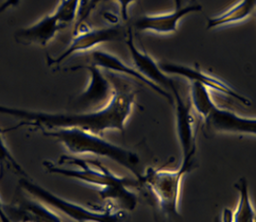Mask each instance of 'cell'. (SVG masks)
<instances>
[{
    "instance_id": "obj_24",
    "label": "cell",
    "mask_w": 256,
    "mask_h": 222,
    "mask_svg": "<svg viewBox=\"0 0 256 222\" xmlns=\"http://www.w3.org/2000/svg\"><path fill=\"white\" fill-rule=\"evenodd\" d=\"M175 8H180L182 6V0H173Z\"/></svg>"
},
{
    "instance_id": "obj_4",
    "label": "cell",
    "mask_w": 256,
    "mask_h": 222,
    "mask_svg": "<svg viewBox=\"0 0 256 222\" xmlns=\"http://www.w3.org/2000/svg\"><path fill=\"white\" fill-rule=\"evenodd\" d=\"M60 164H70L78 166V170H68L56 166L52 162H44V166L50 173L60 175L71 179L78 180L82 182L94 184L102 188L98 191L102 200H108L110 196L126 188H136L140 184L137 179H130L127 177H120L109 170L102 164L96 160L87 162L84 160L62 156Z\"/></svg>"
},
{
    "instance_id": "obj_9",
    "label": "cell",
    "mask_w": 256,
    "mask_h": 222,
    "mask_svg": "<svg viewBox=\"0 0 256 222\" xmlns=\"http://www.w3.org/2000/svg\"><path fill=\"white\" fill-rule=\"evenodd\" d=\"M159 66L162 71L168 75H176V76L184 78L190 82H195L200 84L204 86L208 89H211L218 93L225 94L227 96H230L245 106H250L252 104L250 100H248L247 98H245L244 96L239 94L238 91L232 88L225 82L208 73H205L200 68L188 66L186 64H180L177 62H159Z\"/></svg>"
},
{
    "instance_id": "obj_23",
    "label": "cell",
    "mask_w": 256,
    "mask_h": 222,
    "mask_svg": "<svg viewBox=\"0 0 256 222\" xmlns=\"http://www.w3.org/2000/svg\"><path fill=\"white\" fill-rule=\"evenodd\" d=\"M232 216L234 212H232L229 209H225L222 216V222H232Z\"/></svg>"
},
{
    "instance_id": "obj_8",
    "label": "cell",
    "mask_w": 256,
    "mask_h": 222,
    "mask_svg": "<svg viewBox=\"0 0 256 222\" xmlns=\"http://www.w3.org/2000/svg\"><path fill=\"white\" fill-rule=\"evenodd\" d=\"M121 36L122 30L118 25L100 28H90L77 32L66 50L62 52L58 57L52 58L48 56V64L50 66L60 64L75 53L94 50L102 44L118 41L121 39Z\"/></svg>"
},
{
    "instance_id": "obj_16",
    "label": "cell",
    "mask_w": 256,
    "mask_h": 222,
    "mask_svg": "<svg viewBox=\"0 0 256 222\" xmlns=\"http://www.w3.org/2000/svg\"><path fill=\"white\" fill-rule=\"evenodd\" d=\"M256 0H240L222 14L208 18L207 30L238 24L250 18L256 10Z\"/></svg>"
},
{
    "instance_id": "obj_20",
    "label": "cell",
    "mask_w": 256,
    "mask_h": 222,
    "mask_svg": "<svg viewBox=\"0 0 256 222\" xmlns=\"http://www.w3.org/2000/svg\"><path fill=\"white\" fill-rule=\"evenodd\" d=\"M102 1H104V0H90V1H89V3H88V5H87V7H86V10L84 12L82 16L77 20V25L75 26L76 30H77L78 26H80L84 24V22L86 19L88 18V16H90V14H91V12L96 8V6H98L100 2H102Z\"/></svg>"
},
{
    "instance_id": "obj_14",
    "label": "cell",
    "mask_w": 256,
    "mask_h": 222,
    "mask_svg": "<svg viewBox=\"0 0 256 222\" xmlns=\"http://www.w3.org/2000/svg\"><path fill=\"white\" fill-rule=\"evenodd\" d=\"M62 28L54 14H50L41 18L34 25L18 30L14 34V38L20 44L44 46L52 41Z\"/></svg>"
},
{
    "instance_id": "obj_11",
    "label": "cell",
    "mask_w": 256,
    "mask_h": 222,
    "mask_svg": "<svg viewBox=\"0 0 256 222\" xmlns=\"http://www.w3.org/2000/svg\"><path fill=\"white\" fill-rule=\"evenodd\" d=\"M126 44L134 62V68L141 75L171 94L175 90H177L174 80L162 71L159 62L154 60L150 54L141 52L137 48L132 30H128V35L126 36Z\"/></svg>"
},
{
    "instance_id": "obj_5",
    "label": "cell",
    "mask_w": 256,
    "mask_h": 222,
    "mask_svg": "<svg viewBox=\"0 0 256 222\" xmlns=\"http://www.w3.org/2000/svg\"><path fill=\"white\" fill-rule=\"evenodd\" d=\"M21 188L30 195L34 196L37 200L44 205L50 206L55 210L66 214L70 218L80 222H116L124 218L123 212H112L111 209L98 211L92 210L82 205L74 204L58 196L40 184L23 177L19 180Z\"/></svg>"
},
{
    "instance_id": "obj_12",
    "label": "cell",
    "mask_w": 256,
    "mask_h": 222,
    "mask_svg": "<svg viewBox=\"0 0 256 222\" xmlns=\"http://www.w3.org/2000/svg\"><path fill=\"white\" fill-rule=\"evenodd\" d=\"M198 4H190L175 8L170 12L160 14H146L138 18L134 22V28L138 32H154L158 34H170L177 32L180 21L188 14L202 10Z\"/></svg>"
},
{
    "instance_id": "obj_13",
    "label": "cell",
    "mask_w": 256,
    "mask_h": 222,
    "mask_svg": "<svg viewBox=\"0 0 256 222\" xmlns=\"http://www.w3.org/2000/svg\"><path fill=\"white\" fill-rule=\"evenodd\" d=\"M91 64H94L102 70H108L114 73L123 74L130 78H132L138 82H142L143 84H145L155 93L164 96L170 102L173 103V96L170 93H168L161 87L154 84V82L146 80L134 66H128L126 62H124L118 56L112 54L110 52L102 50H94L91 53Z\"/></svg>"
},
{
    "instance_id": "obj_3",
    "label": "cell",
    "mask_w": 256,
    "mask_h": 222,
    "mask_svg": "<svg viewBox=\"0 0 256 222\" xmlns=\"http://www.w3.org/2000/svg\"><path fill=\"white\" fill-rule=\"evenodd\" d=\"M191 105L204 121L205 128L214 134L256 136V118H246L218 106L207 87L195 82L190 86Z\"/></svg>"
},
{
    "instance_id": "obj_6",
    "label": "cell",
    "mask_w": 256,
    "mask_h": 222,
    "mask_svg": "<svg viewBox=\"0 0 256 222\" xmlns=\"http://www.w3.org/2000/svg\"><path fill=\"white\" fill-rule=\"evenodd\" d=\"M193 166L182 164L176 170L148 168L143 173L141 184L152 189L166 216L180 218L179 211L180 193L182 178L192 170Z\"/></svg>"
},
{
    "instance_id": "obj_25",
    "label": "cell",
    "mask_w": 256,
    "mask_h": 222,
    "mask_svg": "<svg viewBox=\"0 0 256 222\" xmlns=\"http://www.w3.org/2000/svg\"><path fill=\"white\" fill-rule=\"evenodd\" d=\"M191 1H192V2H195V0H191Z\"/></svg>"
},
{
    "instance_id": "obj_18",
    "label": "cell",
    "mask_w": 256,
    "mask_h": 222,
    "mask_svg": "<svg viewBox=\"0 0 256 222\" xmlns=\"http://www.w3.org/2000/svg\"><path fill=\"white\" fill-rule=\"evenodd\" d=\"M80 8V0H60L56 10L52 12L64 28L75 20L77 21Z\"/></svg>"
},
{
    "instance_id": "obj_21",
    "label": "cell",
    "mask_w": 256,
    "mask_h": 222,
    "mask_svg": "<svg viewBox=\"0 0 256 222\" xmlns=\"http://www.w3.org/2000/svg\"><path fill=\"white\" fill-rule=\"evenodd\" d=\"M104 1H110V0H104ZM116 1L118 5L120 6V14L124 21H127L128 19L130 14V7L136 1V0H112Z\"/></svg>"
},
{
    "instance_id": "obj_10",
    "label": "cell",
    "mask_w": 256,
    "mask_h": 222,
    "mask_svg": "<svg viewBox=\"0 0 256 222\" xmlns=\"http://www.w3.org/2000/svg\"><path fill=\"white\" fill-rule=\"evenodd\" d=\"M172 96L176 112V130L182 154V164L194 166L196 137L193 127L194 118L191 114V105L184 102L178 89L172 93Z\"/></svg>"
},
{
    "instance_id": "obj_15",
    "label": "cell",
    "mask_w": 256,
    "mask_h": 222,
    "mask_svg": "<svg viewBox=\"0 0 256 222\" xmlns=\"http://www.w3.org/2000/svg\"><path fill=\"white\" fill-rule=\"evenodd\" d=\"M5 212L10 220H20L28 222H62L59 216H57L44 204L28 200L26 202H20L18 205H4Z\"/></svg>"
},
{
    "instance_id": "obj_7",
    "label": "cell",
    "mask_w": 256,
    "mask_h": 222,
    "mask_svg": "<svg viewBox=\"0 0 256 222\" xmlns=\"http://www.w3.org/2000/svg\"><path fill=\"white\" fill-rule=\"evenodd\" d=\"M84 68L89 72V82L86 90L76 100V105L82 112L102 109L111 102L114 86L103 74L102 69L94 64L75 66L72 70Z\"/></svg>"
},
{
    "instance_id": "obj_22",
    "label": "cell",
    "mask_w": 256,
    "mask_h": 222,
    "mask_svg": "<svg viewBox=\"0 0 256 222\" xmlns=\"http://www.w3.org/2000/svg\"><path fill=\"white\" fill-rule=\"evenodd\" d=\"M4 205L5 204L2 202V200H1V198H0V220H1V222H9V216H7V214L5 212Z\"/></svg>"
},
{
    "instance_id": "obj_1",
    "label": "cell",
    "mask_w": 256,
    "mask_h": 222,
    "mask_svg": "<svg viewBox=\"0 0 256 222\" xmlns=\"http://www.w3.org/2000/svg\"><path fill=\"white\" fill-rule=\"evenodd\" d=\"M114 94L106 106L94 111L73 114H57L32 111L16 107L0 105V114L20 120L16 127H35L42 130L57 128H78L102 136L107 130H125V125L132 111L137 91L128 84L114 82Z\"/></svg>"
},
{
    "instance_id": "obj_19",
    "label": "cell",
    "mask_w": 256,
    "mask_h": 222,
    "mask_svg": "<svg viewBox=\"0 0 256 222\" xmlns=\"http://www.w3.org/2000/svg\"><path fill=\"white\" fill-rule=\"evenodd\" d=\"M1 130H0V174H3V168L5 166H7L10 170L18 173L19 175L23 177H28L25 170L19 164V162L16 161V159L14 157V155L10 152L8 146L6 145L3 137L1 136Z\"/></svg>"
},
{
    "instance_id": "obj_2",
    "label": "cell",
    "mask_w": 256,
    "mask_h": 222,
    "mask_svg": "<svg viewBox=\"0 0 256 222\" xmlns=\"http://www.w3.org/2000/svg\"><path fill=\"white\" fill-rule=\"evenodd\" d=\"M44 136L58 140L73 154H94L108 158L130 171L140 184L143 173L136 154L107 141L102 136L78 128H57L43 130Z\"/></svg>"
},
{
    "instance_id": "obj_17",
    "label": "cell",
    "mask_w": 256,
    "mask_h": 222,
    "mask_svg": "<svg viewBox=\"0 0 256 222\" xmlns=\"http://www.w3.org/2000/svg\"><path fill=\"white\" fill-rule=\"evenodd\" d=\"M234 188L238 192L239 200L236 210L234 212L232 222H256V212L250 202L247 180L245 178L239 179L238 182L234 184Z\"/></svg>"
}]
</instances>
